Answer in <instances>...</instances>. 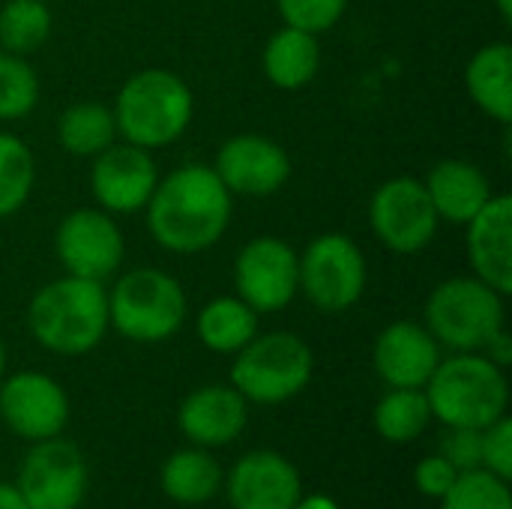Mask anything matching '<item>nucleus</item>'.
I'll return each mask as SVG.
<instances>
[{
  "instance_id": "1",
  "label": "nucleus",
  "mask_w": 512,
  "mask_h": 509,
  "mask_svg": "<svg viewBox=\"0 0 512 509\" xmlns=\"http://www.w3.org/2000/svg\"><path fill=\"white\" fill-rule=\"evenodd\" d=\"M234 213V195L213 165L186 162L159 177L144 216L153 243L171 255H201L213 249Z\"/></svg>"
},
{
  "instance_id": "2",
  "label": "nucleus",
  "mask_w": 512,
  "mask_h": 509,
  "mask_svg": "<svg viewBox=\"0 0 512 509\" xmlns=\"http://www.w3.org/2000/svg\"><path fill=\"white\" fill-rule=\"evenodd\" d=\"M27 330L39 348L57 357H84L96 351L111 330L105 285L69 273L45 282L30 297Z\"/></svg>"
},
{
  "instance_id": "3",
  "label": "nucleus",
  "mask_w": 512,
  "mask_h": 509,
  "mask_svg": "<svg viewBox=\"0 0 512 509\" xmlns=\"http://www.w3.org/2000/svg\"><path fill=\"white\" fill-rule=\"evenodd\" d=\"M111 111L117 138L153 153L177 144L189 132L195 117V96L177 72L150 66L120 84Z\"/></svg>"
},
{
  "instance_id": "4",
  "label": "nucleus",
  "mask_w": 512,
  "mask_h": 509,
  "mask_svg": "<svg viewBox=\"0 0 512 509\" xmlns=\"http://www.w3.org/2000/svg\"><path fill=\"white\" fill-rule=\"evenodd\" d=\"M423 393L432 420L444 423V429H486L510 408L507 369L495 366L480 351L441 357Z\"/></svg>"
},
{
  "instance_id": "5",
  "label": "nucleus",
  "mask_w": 512,
  "mask_h": 509,
  "mask_svg": "<svg viewBox=\"0 0 512 509\" xmlns=\"http://www.w3.org/2000/svg\"><path fill=\"white\" fill-rule=\"evenodd\" d=\"M108 294V321L135 345L174 339L189 315V300L177 276L156 267H129L114 276Z\"/></svg>"
},
{
  "instance_id": "6",
  "label": "nucleus",
  "mask_w": 512,
  "mask_h": 509,
  "mask_svg": "<svg viewBox=\"0 0 512 509\" xmlns=\"http://www.w3.org/2000/svg\"><path fill=\"white\" fill-rule=\"evenodd\" d=\"M504 294H498L483 279L471 276H450L432 288L426 297V330L438 339L441 348L462 354V351H483L495 333L507 327V306Z\"/></svg>"
},
{
  "instance_id": "7",
  "label": "nucleus",
  "mask_w": 512,
  "mask_h": 509,
  "mask_svg": "<svg viewBox=\"0 0 512 509\" xmlns=\"http://www.w3.org/2000/svg\"><path fill=\"white\" fill-rule=\"evenodd\" d=\"M315 372V354L309 342L288 330L258 333L246 348L234 354L231 387L249 405H285L297 399Z\"/></svg>"
},
{
  "instance_id": "8",
  "label": "nucleus",
  "mask_w": 512,
  "mask_h": 509,
  "mask_svg": "<svg viewBox=\"0 0 512 509\" xmlns=\"http://www.w3.org/2000/svg\"><path fill=\"white\" fill-rule=\"evenodd\" d=\"M369 285V264L360 243L348 234L327 231L300 252V294L324 315L354 309Z\"/></svg>"
},
{
  "instance_id": "9",
  "label": "nucleus",
  "mask_w": 512,
  "mask_h": 509,
  "mask_svg": "<svg viewBox=\"0 0 512 509\" xmlns=\"http://www.w3.org/2000/svg\"><path fill=\"white\" fill-rule=\"evenodd\" d=\"M369 228L396 255H420L432 246L441 219L423 180L399 174L384 180L369 198Z\"/></svg>"
},
{
  "instance_id": "10",
  "label": "nucleus",
  "mask_w": 512,
  "mask_h": 509,
  "mask_svg": "<svg viewBox=\"0 0 512 509\" xmlns=\"http://www.w3.org/2000/svg\"><path fill=\"white\" fill-rule=\"evenodd\" d=\"M234 294L258 315L288 309L300 294V252L273 234L252 237L234 258Z\"/></svg>"
},
{
  "instance_id": "11",
  "label": "nucleus",
  "mask_w": 512,
  "mask_h": 509,
  "mask_svg": "<svg viewBox=\"0 0 512 509\" xmlns=\"http://www.w3.org/2000/svg\"><path fill=\"white\" fill-rule=\"evenodd\" d=\"M54 255L69 276L108 282L126 258V237L117 219L99 207L69 210L54 231Z\"/></svg>"
},
{
  "instance_id": "12",
  "label": "nucleus",
  "mask_w": 512,
  "mask_h": 509,
  "mask_svg": "<svg viewBox=\"0 0 512 509\" xmlns=\"http://www.w3.org/2000/svg\"><path fill=\"white\" fill-rule=\"evenodd\" d=\"M15 486L30 509H78L90 486L87 459L60 435L36 441L21 459Z\"/></svg>"
},
{
  "instance_id": "13",
  "label": "nucleus",
  "mask_w": 512,
  "mask_h": 509,
  "mask_svg": "<svg viewBox=\"0 0 512 509\" xmlns=\"http://www.w3.org/2000/svg\"><path fill=\"white\" fill-rule=\"evenodd\" d=\"M213 171L234 198H270L288 186L294 165L279 141L258 132H240L219 144Z\"/></svg>"
},
{
  "instance_id": "14",
  "label": "nucleus",
  "mask_w": 512,
  "mask_h": 509,
  "mask_svg": "<svg viewBox=\"0 0 512 509\" xmlns=\"http://www.w3.org/2000/svg\"><path fill=\"white\" fill-rule=\"evenodd\" d=\"M159 165L150 150L114 141L90 165V195L111 216L141 213L159 183Z\"/></svg>"
},
{
  "instance_id": "15",
  "label": "nucleus",
  "mask_w": 512,
  "mask_h": 509,
  "mask_svg": "<svg viewBox=\"0 0 512 509\" xmlns=\"http://www.w3.org/2000/svg\"><path fill=\"white\" fill-rule=\"evenodd\" d=\"M0 423L30 444L57 438L69 423V396L45 372H15L0 384Z\"/></svg>"
},
{
  "instance_id": "16",
  "label": "nucleus",
  "mask_w": 512,
  "mask_h": 509,
  "mask_svg": "<svg viewBox=\"0 0 512 509\" xmlns=\"http://www.w3.org/2000/svg\"><path fill=\"white\" fill-rule=\"evenodd\" d=\"M222 486L231 509H294L303 495L297 465L273 450L240 456Z\"/></svg>"
},
{
  "instance_id": "17",
  "label": "nucleus",
  "mask_w": 512,
  "mask_h": 509,
  "mask_svg": "<svg viewBox=\"0 0 512 509\" xmlns=\"http://www.w3.org/2000/svg\"><path fill=\"white\" fill-rule=\"evenodd\" d=\"M444 348L417 321H393L387 324L372 345V366L387 387L423 390L432 372L441 363Z\"/></svg>"
},
{
  "instance_id": "18",
  "label": "nucleus",
  "mask_w": 512,
  "mask_h": 509,
  "mask_svg": "<svg viewBox=\"0 0 512 509\" xmlns=\"http://www.w3.org/2000/svg\"><path fill=\"white\" fill-rule=\"evenodd\" d=\"M249 423V402L231 384H207L192 390L177 411V426L192 447L234 444Z\"/></svg>"
},
{
  "instance_id": "19",
  "label": "nucleus",
  "mask_w": 512,
  "mask_h": 509,
  "mask_svg": "<svg viewBox=\"0 0 512 509\" xmlns=\"http://www.w3.org/2000/svg\"><path fill=\"white\" fill-rule=\"evenodd\" d=\"M468 264L477 279L492 285L498 294H512V198L498 192L486 207L465 225Z\"/></svg>"
},
{
  "instance_id": "20",
  "label": "nucleus",
  "mask_w": 512,
  "mask_h": 509,
  "mask_svg": "<svg viewBox=\"0 0 512 509\" xmlns=\"http://www.w3.org/2000/svg\"><path fill=\"white\" fill-rule=\"evenodd\" d=\"M441 222L465 228L495 195L486 171L468 159H441L423 180Z\"/></svg>"
},
{
  "instance_id": "21",
  "label": "nucleus",
  "mask_w": 512,
  "mask_h": 509,
  "mask_svg": "<svg viewBox=\"0 0 512 509\" xmlns=\"http://www.w3.org/2000/svg\"><path fill=\"white\" fill-rule=\"evenodd\" d=\"M465 90L471 102L492 120H512V45L498 39L471 54L465 63Z\"/></svg>"
},
{
  "instance_id": "22",
  "label": "nucleus",
  "mask_w": 512,
  "mask_h": 509,
  "mask_svg": "<svg viewBox=\"0 0 512 509\" xmlns=\"http://www.w3.org/2000/svg\"><path fill=\"white\" fill-rule=\"evenodd\" d=\"M264 78L276 90H303L321 72V42L315 33L279 27L261 51Z\"/></svg>"
},
{
  "instance_id": "23",
  "label": "nucleus",
  "mask_w": 512,
  "mask_h": 509,
  "mask_svg": "<svg viewBox=\"0 0 512 509\" xmlns=\"http://www.w3.org/2000/svg\"><path fill=\"white\" fill-rule=\"evenodd\" d=\"M225 474L222 465L204 447L177 450L165 459L159 471V486L168 501L180 507H201L210 504L222 492Z\"/></svg>"
},
{
  "instance_id": "24",
  "label": "nucleus",
  "mask_w": 512,
  "mask_h": 509,
  "mask_svg": "<svg viewBox=\"0 0 512 509\" xmlns=\"http://www.w3.org/2000/svg\"><path fill=\"white\" fill-rule=\"evenodd\" d=\"M258 318L261 315L237 294H222L201 306L195 318V333L207 351L234 357L258 336Z\"/></svg>"
},
{
  "instance_id": "25",
  "label": "nucleus",
  "mask_w": 512,
  "mask_h": 509,
  "mask_svg": "<svg viewBox=\"0 0 512 509\" xmlns=\"http://www.w3.org/2000/svg\"><path fill=\"white\" fill-rule=\"evenodd\" d=\"M57 144L75 159H93L117 141L114 111L102 102H75L57 117Z\"/></svg>"
},
{
  "instance_id": "26",
  "label": "nucleus",
  "mask_w": 512,
  "mask_h": 509,
  "mask_svg": "<svg viewBox=\"0 0 512 509\" xmlns=\"http://www.w3.org/2000/svg\"><path fill=\"white\" fill-rule=\"evenodd\" d=\"M375 432L390 444H411L417 441L429 423L432 408L423 390H405V387H387V393L378 399L372 414Z\"/></svg>"
},
{
  "instance_id": "27",
  "label": "nucleus",
  "mask_w": 512,
  "mask_h": 509,
  "mask_svg": "<svg viewBox=\"0 0 512 509\" xmlns=\"http://www.w3.org/2000/svg\"><path fill=\"white\" fill-rule=\"evenodd\" d=\"M54 30L48 0H6L0 6V48L18 57L36 54Z\"/></svg>"
},
{
  "instance_id": "28",
  "label": "nucleus",
  "mask_w": 512,
  "mask_h": 509,
  "mask_svg": "<svg viewBox=\"0 0 512 509\" xmlns=\"http://www.w3.org/2000/svg\"><path fill=\"white\" fill-rule=\"evenodd\" d=\"M36 159L24 138L0 132V219L15 216L33 195Z\"/></svg>"
},
{
  "instance_id": "29",
  "label": "nucleus",
  "mask_w": 512,
  "mask_h": 509,
  "mask_svg": "<svg viewBox=\"0 0 512 509\" xmlns=\"http://www.w3.org/2000/svg\"><path fill=\"white\" fill-rule=\"evenodd\" d=\"M39 102V75L27 57L0 48V120L12 123L27 117Z\"/></svg>"
},
{
  "instance_id": "30",
  "label": "nucleus",
  "mask_w": 512,
  "mask_h": 509,
  "mask_svg": "<svg viewBox=\"0 0 512 509\" xmlns=\"http://www.w3.org/2000/svg\"><path fill=\"white\" fill-rule=\"evenodd\" d=\"M438 504L441 509H512L510 483L486 468H474L459 474Z\"/></svg>"
},
{
  "instance_id": "31",
  "label": "nucleus",
  "mask_w": 512,
  "mask_h": 509,
  "mask_svg": "<svg viewBox=\"0 0 512 509\" xmlns=\"http://www.w3.org/2000/svg\"><path fill=\"white\" fill-rule=\"evenodd\" d=\"M348 9V0H276V12L285 27H297L306 33L333 30Z\"/></svg>"
},
{
  "instance_id": "32",
  "label": "nucleus",
  "mask_w": 512,
  "mask_h": 509,
  "mask_svg": "<svg viewBox=\"0 0 512 509\" xmlns=\"http://www.w3.org/2000/svg\"><path fill=\"white\" fill-rule=\"evenodd\" d=\"M483 468L501 480H512V420L504 414L483 429Z\"/></svg>"
},
{
  "instance_id": "33",
  "label": "nucleus",
  "mask_w": 512,
  "mask_h": 509,
  "mask_svg": "<svg viewBox=\"0 0 512 509\" xmlns=\"http://www.w3.org/2000/svg\"><path fill=\"white\" fill-rule=\"evenodd\" d=\"M438 453L459 474L483 468V429H447Z\"/></svg>"
},
{
  "instance_id": "34",
  "label": "nucleus",
  "mask_w": 512,
  "mask_h": 509,
  "mask_svg": "<svg viewBox=\"0 0 512 509\" xmlns=\"http://www.w3.org/2000/svg\"><path fill=\"white\" fill-rule=\"evenodd\" d=\"M456 477H459V471H456L441 453L420 459L417 468H414V483H417V489H420L426 498H432V501H441V498L450 492V486L456 483Z\"/></svg>"
},
{
  "instance_id": "35",
  "label": "nucleus",
  "mask_w": 512,
  "mask_h": 509,
  "mask_svg": "<svg viewBox=\"0 0 512 509\" xmlns=\"http://www.w3.org/2000/svg\"><path fill=\"white\" fill-rule=\"evenodd\" d=\"M480 354H486L495 366H501V369H507L512 363V339H510V330L504 327L501 333H495L492 339H489V345L480 351Z\"/></svg>"
},
{
  "instance_id": "36",
  "label": "nucleus",
  "mask_w": 512,
  "mask_h": 509,
  "mask_svg": "<svg viewBox=\"0 0 512 509\" xmlns=\"http://www.w3.org/2000/svg\"><path fill=\"white\" fill-rule=\"evenodd\" d=\"M0 509H30L15 483H0Z\"/></svg>"
},
{
  "instance_id": "37",
  "label": "nucleus",
  "mask_w": 512,
  "mask_h": 509,
  "mask_svg": "<svg viewBox=\"0 0 512 509\" xmlns=\"http://www.w3.org/2000/svg\"><path fill=\"white\" fill-rule=\"evenodd\" d=\"M294 509H342L330 495H300Z\"/></svg>"
},
{
  "instance_id": "38",
  "label": "nucleus",
  "mask_w": 512,
  "mask_h": 509,
  "mask_svg": "<svg viewBox=\"0 0 512 509\" xmlns=\"http://www.w3.org/2000/svg\"><path fill=\"white\" fill-rule=\"evenodd\" d=\"M498 12L504 24H512V0H498Z\"/></svg>"
},
{
  "instance_id": "39",
  "label": "nucleus",
  "mask_w": 512,
  "mask_h": 509,
  "mask_svg": "<svg viewBox=\"0 0 512 509\" xmlns=\"http://www.w3.org/2000/svg\"><path fill=\"white\" fill-rule=\"evenodd\" d=\"M3 375H6V345L0 339V381H3Z\"/></svg>"
}]
</instances>
